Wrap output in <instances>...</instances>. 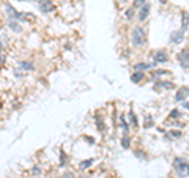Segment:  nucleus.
I'll list each match as a JSON object with an SVG mask.
<instances>
[{"label": "nucleus", "instance_id": "1", "mask_svg": "<svg viewBox=\"0 0 189 178\" xmlns=\"http://www.w3.org/2000/svg\"><path fill=\"white\" fill-rule=\"evenodd\" d=\"M145 39H147V33H145V30L142 29L140 25L134 27V29H132V35H131V41H132V44H134V46H137V47H140L142 44H145Z\"/></svg>", "mask_w": 189, "mask_h": 178}, {"label": "nucleus", "instance_id": "2", "mask_svg": "<svg viewBox=\"0 0 189 178\" xmlns=\"http://www.w3.org/2000/svg\"><path fill=\"white\" fill-rule=\"evenodd\" d=\"M3 8H5V11H6V16L10 18V19H18V21H25V14H22V13H19L14 6H13L11 3H8V2H5L3 3Z\"/></svg>", "mask_w": 189, "mask_h": 178}, {"label": "nucleus", "instance_id": "3", "mask_svg": "<svg viewBox=\"0 0 189 178\" xmlns=\"http://www.w3.org/2000/svg\"><path fill=\"white\" fill-rule=\"evenodd\" d=\"M173 169L177 170V173H178L180 178H183V175H184V172L187 169V162L183 158H175L173 159Z\"/></svg>", "mask_w": 189, "mask_h": 178}, {"label": "nucleus", "instance_id": "4", "mask_svg": "<svg viewBox=\"0 0 189 178\" xmlns=\"http://www.w3.org/2000/svg\"><path fill=\"white\" fill-rule=\"evenodd\" d=\"M38 8L41 13H52L55 10V5H54L50 0H38Z\"/></svg>", "mask_w": 189, "mask_h": 178}, {"label": "nucleus", "instance_id": "5", "mask_svg": "<svg viewBox=\"0 0 189 178\" xmlns=\"http://www.w3.org/2000/svg\"><path fill=\"white\" fill-rule=\"evenodd\" d=\"M183 39H184V30H175L170 33V43L172 44H180L183 43Z\"/></svg>", "mask_w": 189, "mask_h": 178}, {"label": "nucleus", "instance_id": "6", "mask_svg": "<svg viewBox=\"0 0 189 178\" xmlns=\"http://www.w3.org/2000/svg\"><path fill=\"white\" fill-rule=\"evenodd\" d=\"M178 62L183 70H189V51H181L178 54Z\"/></svg>", "mask_w": 189, "mask_h": 178}, {"label": "nucleus", "instance_id": "7", "mask_svg": "<svg viewBox=\"0 0 189 178\" xmlns=\"http://www.w3.org/2000/svg\"><path fill=\"white\" fill-rule=\"evenodd\" d=\"M187 95H189V88H187V87H181V88H178L177 95H175V101H177V103H183V101H186Z\"/></svg>", "mask_w": 189, "mask_h": 178}, {"label": "nucleus", "instance_id": "8", "mask_svg": "<svg viewBox=\"0 0 189 178\" xmlns=\"http://www.w3.org/2000/svg\"><path fill=\"white\" fill-rule=\"evenodd\" d=\"M166 62H169L167 52L163 51V49H159V51L155 54V63H166Z\"/></svg>", "mask_w": 189, "mask_h": 178}, {"label": "nucleus", "instance_id": "9", "mask_svg": "<svg viewBox=\"0 0 189 178\" xmlns=\"http://www.w3.org/2000/svg\"><path fill=\"white\" fill-rule=\"evenodd\" d=\"M6 25L10 27V29L13 30V32H16V33H21L22 32V27H21V24H19V21L18 19H6Z\"/></svg>", "mask_w": 189, "mask_h": 178}, {"label": "nucleus", "instance_id": "10", "mask_svg": "<svg viewBox=\"0 0 189 178\" xmlns=\"http://www.w3.org/2000/svg\"><path fill=\"white\" fill-rule=\"evenodd\" d=\"M158 63H143V62H139L134 65V71H147V70H150V68H155Z\"/></svg>", "mask_w": 189, "mask_h": 178}, {"label": "nucleus", "instance_id": "11", "mask_svg": "<svg viewBox=\"0 0 189 178\" xmlns=\"http://www.w3.org/2000/svg\"><path fill=\"white\" fill-rule=\"evenodd\" d=\"M148 14H150V5L145 3V5L139 10V21H140V22H143V21L148 18Z\"/></svg>", "mask_w": 189, "mask_h": 178}, {"label": "nucleus", "instance_id": "12", "mask_svg": "<svg viewBox=\"0 0 189 178\" xmlns=\"http://www.w3.org/2000/svg\"><path fill=\"white\" fill-rule=\"evenodd\" d=\"M158 88H166V90H170V88H175L173 85V82H169V80H163V82H156V85H155V90Z\"/></svg>", "mask_w": 189, "mask_h": 178}, {"label": "nucleus", "instance_id": "13", "mask_svg": "<svg viewBox=\"0 0 189 178\" xmlns=\"http://www.w3.org/2000/svg\"><path fill=\"white\" fill-rule=\"evenodd\" d=\"M143 77H145V71H134L132 76H131V82H134V84H139Z\"/></svg>", "mask_w": 189, "mask_h": 178}, {"label": "nucleus", "instance_id": "14", "mask_svg": "<svg viewBox=\"0 0 189 178\" xmlns=\"http://www.w3.org/2000/svg\"><path fill=\"white\" fill-rule=\"evenodd\" d=\"M187 29H189V14L186 11H183L181 13V30L186 32Z\"/></svg>", "mask_w": 189, "mask_h": 178}, {"label": "nucleus", "instance_id": "15", "mask_svg": "<svg viewBox=\"0 0 189 178\" xmlns=\"http://www.w3.org/2000/svg\"><path fill=\"white\" fill-rule=\"evenodd\" d=\"M19 66L22 68V70H25V71H33L35 70V66H33V63L32 62H19Z\"/></svg>", "mask_w": 189, "mask_h": 178}, {"label": "nucleus", "instance_id": "16", "mask_svg": "<svg viewBox=\"0 0 189 178\" xmlns=\"http://www.w3.org/2000/svg\"><path fill=\"white\" fill-rule=\"evenodd\" d=\"M128 118H129L131 126H132V128H136V126H137V117H136V114H134V111H132V109H131V111L128 112Z\"/></svg>", "mask_w": 189, "mask_h": 178}, {"label": "nucleus", "instance_id": "17", "mask_svg": "<svg viewBox=\"0 0 189 178\" xmlns=\"http://www.w3.org/2000/svg\"><path fill=\"white\" fill-rule=\"evenodd\" d=\"M95 121H96V126H98V131H104V121H103V117L99 114L95 115Z\"/></svg>", "mask_w": 189, "mask_h": 178}, {"label": "nucleus", "instance_id": "18", "mask_svg": "<svg viewBox=\"0 0 189 178\" xmlns=\"http://www.w3.org/2000/svg\"><path fill=\"white\" fill-rule=\"evenodd\" d=\"M164 74H170V71H167V70H156V71L151 74V80H156V77L164 76Z\"/></svg>", "mask_w": 189, "mask_h": 178}, {"label": "nucleus", "instance_id": "19", "mask_svg": "<svg viewBox=\"0 0 189 178\" xmlns=\"http://www.w3.org/2000/svg\"><path fill=\"white\" fill-rule=\"evenodd\" d=\"M129 145H131V140H129V137H128V134H125L123 137H121V147H123L125 150H128Z\"/></svg>", "mask_w": 189, "mask_h": 178}, {"label": "nucleus", "instance_id": "20", "mask_svg": "<svg viewBox=\"0 0 189 178\" xmlns=\"http://www.w3.org/2000/svg\"><path fill=\"white\" fill-rule=\"evenodd\" d=\"M120 123H121V129L125 131V134H128V131H129V125L126 123V120H125V117H123V115L120 117Z\"/></svg>", "mask_w": 189, "mask_h": 178}, {"label": "nucleus", "instance_id": "21", "mask_svg": "<svg viewBox=\"0 0 189 178\" xmlns=\"http://www.w3.org/2000/svg\"><path fill=\"white\" fill-rule=\"evenodd\" d=\"M93 164V159L90 158V159H85V161H80V164H79V167L80 169H88L90 166Z\"/></svg>", "mask_w": 189, "mask_h": 178}, {"label": "nucleus", "instance_id": "22", "mask_svg": "<svg viewBox=\"0 0 189 178\" xmlns=\"http://www.w3.org/2000/svg\"><path fill=\"white\" fill-rule=\"evenodd\" d=\"M143 125H145L143 128H151V126H153V117H151V115H147Z\"/></svg>", "mask_w": 189, "mask_h": 178}, {"label": "nucleus", "instance_id": "23", "mask_svg": "<svg viewBox=\"0 0 189 178\" xmlns=\"http://www.w3.org/2000/svg\"><path fill=\"white\" fill-rule=\"evenodd\" d=\"M181 131H170L169 134H167V137H175V139H180L181 137Z\"/></svg>", "mask_w": 189, "mask_h": 178}, {"label": "nucleus", "instance_id": "24", "mask_svg": "<svg viewBox=\"0 0 189 178\" xmlns=\"http://www.w3.org/2000/svg\"><path fill=\"white\" fill-rule=\"evenodd\" d=\"M181 117V112L178 111V109H173V111H170V118H180Z\"/></svg>", "mask_w": 189, "mask_h": 178}, {"label": "nucleus", "instance_id": "25", "mask_svg": "<svg viewBox=\"0 0 189 178\" xmlns=\"http://www.w3.org/2000/svg\"><path fill=\"white\" fill-rule=\"evenodd\" d=\"M60 166H62V167L66 166V155H65V152L60 153Z\"/></svg>", "mask_w": 189, "mask_h": 178}, {"label": "nucleus", "instance_id": "26", "mask_svg": "<svg viewBox=\"0 0 189 178\" xmlns=\"http://www.w3.org/2000/svg\"><path fill=\"white\" fill-rule=\"evenodd\" d=\"M126 19H132L134 18V8H129V10H126Z\"/></svg>", "mask_w": 189, "mask_h": 178}, {"label": "nucleus", "instance_id": "27", "mask_svg": "<svg viewBox=\"0 0 189 178\" xmlns=\"http://www.w3.org/2000/svg\"><path fill=\"white\" fill-rule=\"evenodd\" d=\"M143 5H145V0H136V2H134V8H137V6L142 8Z\"/></svg>", "mask_w": 189, "mask_h": 178}, {"label": "nucleus", "instance_id": "28", "mask_svg": "<svg viewBox=\"0 0 189 178\" xmlns=\"http://www.w3.org/2000/svg\"><path fill=\"white\" fill-rule=\"evenodd\" d=\"M63 178H74V173H71V172H65V173H63Z\"/></svg>", "mask_w": 189, "mask_h": 178}, {"label": "nucleus", "instance_id": "29", "mask_svg": "<svg viewBox=\"0 0 189 178\" xmlns=\"http://www.w3.org/2000/svg\"><path fill=\"white\" fill-rule=\"evenodd\" d=\"M140 152H142V150H137V152H136V156H137V158H140V159H145L143 153H140Z\"/></svg>", "mask_w": 189, "mask_h": 178}, {"label": "nucleus", "instance_id": "30", "mask_svg": "<svg viewBox=\"0 0 189 178\" xmlns=\"http://www.w3.org/2000/svg\"><path fill=\"white\" fill-rule=\"evenodd\" d=\"M14 76H16V77H22V76H24V73H21V71L14 70Z\"/></svg>", "mask_w": 189, "mask_h": 178}, {"label": "nucleus", "instance_id": "31", "mask_svg": "<svg viewBox=\"0 0 189 178\" xmlns=\"http://www.w3.org/2000/svg\"><path fill=\"white\" fill-rule=\"evenodd\" d=\"M183 109H186V111H189V101H184V103H183Z\"/></svg>", "mask_w": 189, "mask_h": 178}, {"label": "nucleus", "instance_id": "32", "mask_svg": "<svg viewBox=\"0 0 189 178\" xmlns=\"http://www.w3.org/2000/svg\"><path fill=\"white\" fill-rule=\"evenodd\" d=\"M32 173H35V175H38V173H39V167H33V170H32Z\"/></svg>", "mask_w": 189, "mask_h": 178}, {"label": "nucleus", "instance_id": "33", "mask_svg": "<svg viewBox=\"0 0 189 178\" xmlns=\"http://www.w3.org/2000/svg\"><path fill=\"white\" fill-rule=\"evenodd\" d=\"M166 2H167V0H159V3H163V5H164Z\"/></svg>", "mask_w": 189, "mask_h": 178}, {"label": "nucleus", "instance_id": "34", "mask_svg": "<svg viewBox=\"0 0 189 178\" xmlns=\"http://www.w3.org/2000/svg\"><path fill=\"white\" fill-rule=\"evenodd\" d=\"M187 172H189V162H187Z\"/></svg>", "mask_w": 189, "mask_h": 178}]
</instances>
